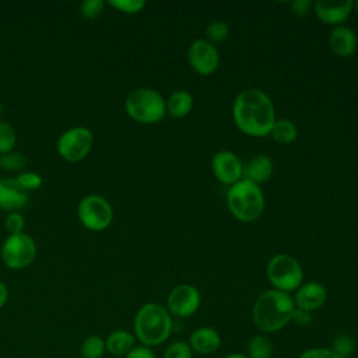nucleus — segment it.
I'll use <instances>...</instances> for the list:
<instances>
[{
  "mask_svg": "<svg viewBox=\"0 0 358 358\" xmlns=\"http://www.w3.org/2000/svg\"><path fill=\"white\" fill-rule=\"evenodd\" d=\"M232 116L236 127L253 137L268 136L275 122V109L270 96L259 88H246L234 101Z\"/></svg>",
  "mask_w": 358,
  "mask_h": 358,
  "instance_id": "nucleus-1",
  "label": "nucleus"
},
{
  "mask_svg": "<svg viewBox=\"0 0 358 358\" xmlns=\"http://www.w3.org/2000/svg\"><path fill=\"white\" fill-rule=\"evenodd\" d=\"M294 310L295 303L291 294L271 288L256 298L252 317L255 326L262 333L268 334L284 329L292 320Z\"/></svg>",
  "mask_w": 358,
  "mask_h": 358,
  "instance_id": "nucleus-2",
  "label": "nucleus"
},
{
  "mask_svg": "<svg viewBox=\"0 0 358 358\" xmlns=\"http://www.w3.org/2000/svg\"><path fill=\"white\" fill-rule=\"evenodd\" d=\"M173 319L166 306L158 302H147L134 315L133 334L145 347L164 344L172 334Z\"/></svg>",
  "mask_w": 358,
  "mask_h": 358,
  "instance_id": "nucleus-3",
  "label": "nucleus"
},
{
  "mask_svg": "<svg viewBox=\"0 0 358 358\" xmlns=\"http://www.w3.org/2000/svg\"><path fill=\"white\" fill-rule=\"evenodd\" d=\"M229 213L242 222L257 220L264 211V194L259 185L241 179L232 185L227 193Z\"/></svg>",
  "mask_w": 358,
  "mask_h": 358,
  "instance_id": "nucleus-4",
  "label": "nucleus"
},
{
  "mask_svg": "<svg viewBox=\"0 0 358 358\" xmlns=\"http://www.w3.org/2000/svg\"><path fill=\"white\" fill-rule=\"evenodd\" d=\"M124 108L131 119L144 124L158 123L166 113L165 99L152 88L131 91L124 101Z\"/></svg>",
  "mask_w": 358,
  "mask_h": 358,
  "instance_id": "nucleus-5",
  "label": "nucleus"
},
{
  "mask_svg": "<svg viewBox=\"0 0 358 358\" xmlns=\"http://www.w3.org/2000/svg\"><path fill=\"white\" fill-rule=\"evenodd\" d=\"M266 273L274 289L288 294L296 291L303 280V270L299 262L285 253L273 256L267 263Z\"/></svg>",
  "mask_w": 358,
  "mask_h": 358,
  "instance_id": "nucleus-6",
  "label": "nucleus"
},
{
  "mask_svg": "<svg viewBox=\"0 0 358 358\" xmlns=\"http://www.w3.org/2000/svg\"><path fill=\"white\" fill-rule=\"evenodd\" d=\"M0 253L4 264L8 268L21 270L34 262L36 256V243L24 232L13 234L8 235L3 242Z\"/></svg>",
  "mask_w": 358,
  "mask_h": 358,
  "instance_id": "nucleus-7",
  "label": "nucleus"
},
{
  "mask_svg": "<svg viewBox=\"0 0 358 358\" xmlns=\"http://www.w3.org/2000/svg\"><path fill=\"white\" fill-rule=\"evenodd\" d=\"M78 220L91 231L106 229L113 220V210L109 201L99 194L85 196L77 207Z\"/></svg>",
  "mask_w": 358,
  "mask_h": 358,
  "instance_id": "nucleus-8",
  "label": "nucleus"
},
{
  "mask_svg": "<svg viewBox=\"0 0 358 358\" xmlns=\"http://www.w3.org/2000/svg\"><path fill=\"white\" fill-rule=\"evenodd\" d=\"M92 144V131L87 127L76 126L60 134L57 140V151L66 161L78 162L90 154Z\"/></svg>",
  "mask_w": 358,
  "mask_h": 358,
  "instance_id": "nucleus-9",
  "label": "nucleus"
},
{
  "mask_svg": "<svg viewBox=\"0 0 358 358\" xmlns=\"http://www.w3.org/2000/svg\"><path fill=\"white\" fill-rule=\"evenodd\" d=\"M201 302L199 289L192 284L176 285L166 298V309L172 317H189L197 312Z\"/></svg>",
  "mask_w": 358,
  "mask_h": 358,
  "instance_id": "nucleus-10",
  "label": "nucleus"
},
{
  "mask_svg": "<svg viewBox=\"0 0 358 358\" xmlns=\"http://www.w3.org/2000/svg\"><path fill=\"white\" fill-rule=\"evenodd\" d=\"M187 59L196 73L208 76L217 70L220 53L217 46L207 39H196L189 46Z\"/></svg>",
  "mask_w": 358,
  "mask_h": 358,
  "instance_id": "nucleus-11",
  "label": "nucleus"
},
{
  "mask_svg": "<svg viewBox=\"0 0 358 358\" xmlns=\"http://www.w3.org/2000/svg\"><path fill=\"white\" fill-rule=\"evenodd\" d=\"M211 168L214 176L224 185H235L241 180L243 173V166L241 159L232 151L222 150L214 154L211 161Z\"/></svg>",
  "mask_w": 358,
  "mask_h": 358,
  "instance_id": "nucleus-12",
  "label": "nucleus"
},
{
  "mask_svg": "<svg viewBox=\"0 0 358 358\" xmlns=\"http://www.w3.org/2000/svg\"><path fill=\"white\" fill-rule=\"evenodd\" d=\"M295 308L303 309L306 312H313L320 309L327 301V289L323 284L317 281H308L301 284L292 296Z\"/></svg>",
  "mask_w": 358,
  "mask_h": 358,
  "instance_id": "nucleus-13",
  "label": "nucleus"
},
{
  "mask_svg": "<svg viewBox=\"0 0 358 358\" xmlns=\"http://www.w3.org/2000/svg\"><path fill=\"white\" fill-rule=\"evenodd\" d=\"M354 8V3L351 0L344 1H336V0H320L313 3V11L316 17L330 25H341L344 22L351 11Z\"/></svg>",
  "mask_w": 358,
  "mask_h": 358,
  "instance_id": "nucleus-14",
  "label": "nucleus"
},
{
  "mask_svg": "<svg viewBox=\"0 0 358 358\" xmlns=\"http://www.w3.org/2000/svg\"><path fill=\"white\" fill-rule=\"evenodd\" d=\"M29 194L22 189L15 178L0 179V207L10 213L18 211L28 204Z\"/></svg>",
  "mask_w": 358,
  "mask_h": 358,
  "instance_id": "nucleus-15",
  "label": "nucleus"
},
{
  "mask_svg": "<svg viewBox=\"0 0 358 358\" xmlns=\"http://www.w3.org/2000/svg\"><path fill=\"white\" fill-rule=\"evenodd\" d=\"M187 344L190 345L193 354L196 352L199 355H210L221 347V336L217 329L201 326L189 334Z\"/></svg>",
  "mask_w": 358,
  "mask_h": 358,
  "instance_id": "nucleus-16",
  "label": "nucleus"
},
{
  "mask_svg": "<svg viewBox=\"0 0 358 358\" xmlns=\"http://www.w3.org/2000/svg\"><path fill=\"white\" fill-rule=\"evenodd\" d=\"M330 49L340 57L351 56L358 46V38L354 29L345 25H337L329 35Z\"/></svg>",
  "mask_w": 358,
  "mask_h": 358,
  "instance_id": "nucleus-17",
  "label": "nucleus"
},
{
  "mask_svg": "<svg viewBox=\"0 0 358 358\" xmlns=\"http://www.w3.org/2000/svg\"><path fill=\"white\" fill-rule=\"evenodd\" d=\"M136 343H137V340H136L134 334L124 329L113 330L105 338L106 352H109L113 357H119V358H123L124 355H127L137 345Z\"/></svg>",
  "mask_w": 358,
  "mask_h": 358,
  "instance_id": "nucleus-18",
  "label": "nucleus"
},
{
  "mask_svg": "<svg viewBox=\"0 0 358 358\" xmlns=\"http://www.w3.org/2000/svg\"><path fill=\"white\" fill-rule=\"evenodd\" d=\"M273 172H274V164L271 158L264 154H259L253 159H250L249 164L246 165L245 179L260 186L262 183H266L271 178Z\"/></svg>",
  "mask_w": 358,
  "mask_h": 358,
  "instance_id": "nucleus-19",
  "label": "nucleus"
},
{
  "mask_svg": "<svg viewBox=\"0 0 358 358\" xmlns=\"http://www.w3.org/2000/svg\"><path fill=\"white\" fill-rule=\"evenodd\" d=\"M165 103H166V112L172 117H185L186 115L190 113L193 108V96L190 92L185 90H178L169 95Z\"/></svg>",
  "mask_w": 358,
  "mask_h": 358,
  "instance_id": "nucleus-20",
  "label": "nucleus"
},
{
  "mask_svg": "<svg viewBox=\"0 0 358 358\" xmlns=\"http://www.w3.org/2000/svg\"><path fill=\"white\" fill-rule=\"evenodd\" d=\"M273 343L264 333H259L250 337L246 345V355L249 358H273Z\"/></svg>",
  "mask_w": 358,
  "mask_h": 358,
  "instance_id": "nucleus-21",
  "label": "nucleus"
},
{
  "mask_svg": "<svg viewBox=\"0 0 358 358\" xmlns=\"http://www.w3.org/2000/svg\"><path fill=\"white\" fill-rule=\"evenodd\" d=\"M270 136L274 141L280 144H291L298 136V129L295 123L289 119H275Z\"/></svg>",
  "mask_w": 358,
  "mask_h": 358,
  "instance_id": "nucleus-22",
  "label": "nucleus"
},
{
  "mask_svg": "<svg viewBox=\"0 0 358 358\" xmlns=\"http://www.w3.org/2000/svg\"><path fill=\"white\" fill-rule=\"evenodd\" d=\"M105 352V338L99 334H91L85 337L80 345V358H103Z\"/></svg>",
  "mask_w": 358,
  "mask_h": 358,
  "instance_id": "nucleus-23",
  "label": "nucleus"
},
{
  "mask_svg": "<svg viewBox=\"0 0 358 358\" xmlns=\"http://www.w3.org/2000/svg\"><path fill=\"white\" fill-rule=\"evenodd\" d=\"M330 350L337 358H350L355 350V340L348 333H338L333 338Z\"/></svg>",
  "mask_w": 358,
  "mask_h": 358,
  "instance_id": "nucleus-24",
  "label": "nucleus"
},
{
  "mask_svg": "<svg viewBox=\"0 0 358 358\" xmlns=\"http://www.w3.org/2000/svg\"><path fill=\"white\" fill-rule=\"evenodd\" d=\"M27 157L18 151H10L0 155V168L10 172H20L27 166Z\"/></svg>",
  "mask_w": 358,
  "mask_h": 358,
  "instance_id": "nucleus-25",
  "label": "nucleus"
},
{
  "mask_svg": "<svg viewBox=\"0 0 358 358\" xmlns=\"http://www.w3.org/2000/svg\"><path fill=\"white\" fill-rule=\"evenodd\" d=\"M228 36H229V27L222 20H214L206 28V39L213 45L225 41Z\"/></svg>",
  "mask_w": 358,
  "mask_h": 358,
  "instance_id": "nucleus-26",
  "label": "nucleus"
},
{
  "mask_svg": "<svg viewBox=\"0 0 358 358\" xmlns=\"http://www.w3.org/2000/svg\"><path fill=\"white\" fill-rule=\"evenodd\" d=\"M17 141L14 127L7 122H0V155L13 151Z\"/></svg>",
  "mask_w": 358,
  "mask_h": 358,
  "instance_id": "nucleus-27",
  "label": "nucleus"
},
{
  "mask_svg": "<svg viewBox=\"0 0 358 358\" xmlns=\"http://www.w3.org/2000/svg\"><path fill=\"white\" fill-rule=\"evenodd\" d=\"M162 358H193V351L186 341L176 340L166 345Z\"/></svg>",
  "mask_w": 358,
  "mask_h": 358,
  "instance_id": "nucleus-28",
  "label": "nucleus"
},
{
  "mask_svg": "<svg viewBox=\"0 0 358 358\" xmlns=\"http://www.w3.org/2000/svg\"><path fill=\"white\" fill-rule=\"evenodd\" d=\"M15 180L18 182V185L25 189L27 192L31 190H36L41 187L42 185V178L41 175H38L36 172H21L15 176Z\"/></svg>",
  "mask_w": 358,
  "mask_h": 358,
  "instance_id": "nucleus-29",
  "label": "nucleus"
},
{
  "mask_svg": "<svg viewBox=\"0 0 358 358\" xmlns=\"http://www.w3.org/2000/svg\"><path fill=\"white\" fill-rule=\"evenodd\" d=\"M109 4L124 14H136L145 6L144 0H109Z\"/></svg>",
  "mask_w": 358,
  "mask_h": 358,
  "instance_id": "nucleus-30",
  "label": "nucleus"
},
{
  "mask_svg": "<svg viewBox=\"0 0 358 358\" xmlns=\"http://www.w3.org/2000/svg\"><path fill=\"white\" fill-rule=\"evenodd\" d=\"M103 1L102 0H84L80 4V13L87 20L96 18L102 10H103Z\"/></svg>",
  "mask_w": 358,
  "mask_h": 358,
  "instance_id": "nucleus-31",
  "label": "nucleus"
},
{
  "mask_svg": "<svg viewBox=\"0 0 358 358\" xmlns=\"http://www.w3.org/2000/svg\"><path fill=\"white\" fill-rule=\"evenodd\" d=\"M24 227H25V220H24L22 214H20L18 211H13V213L7 214L6 229L10 232V235L24 232Z\"/></svg>",
  "mask_w": 358,
  "mask_h": 358,
  "instance_id": "nucleus-32",
  "label": "nucleus"
},
{
  "mask_svg": "<svg viewBox=\"0 0 358 358\" xmlns=\"http://www.w3.org/2000/svg\"><path fill=\"white\" fill-rule=\"evenodd\" d=\"M298 358H337L327 347H312L299 354Z\"/></svg>",
  "mask_w": 358,
  "mask_h": 358,
  "instance_id": "nucleus-33",
  "label": "nucleus"
},
{
  "mask_svg": "<svg viewBox=\"0 0 358 358\" xmlns=\"http://www.w3.org/2000/svg\"><path fill=\"white\" fill-rule=\"evenodd\" d=\"M291 10L294 14L303 17L309 14L310 10H313V1L310 0H294L291 1Z\"/></svg>",
  "mask_w": 358,
  "mask_h": 358,
  "instance_id": "nucleus-34",
  "label": "nucleus"
},
{
  "mask_svg": "<svg viewBox=\"0 0 358 358\" xmlns=\"http://www.w3.org/2000/svg\"><path fill=\"white\" fill-rule=\"evenodd\" d=\"M123 358H157V355L152 351V348L138 344L127 355H124Z\"/></svg>",
  "mask_w": 358,
  "mask_h": 358,
  "instance_id": "nucleus-35",
  "label": "nucleus"
},
{
  "mask_svg": "<svg viewBox=\"0 0 358 358\" xmlns=\"http://www.w3.org/2000/svg\"><path fill=\"white\" fill-rule=\"evenodd\" d=\"M291 322H294V323H296V324H299V326H308V324L312 323V313H310V312H306V310H303V309L295 308Z\"/></svg>",
  "mask_w": 358,
  "mask_h": 358,
  "instance_id": "nucleus-36",
  "label": "nucleus"
},
{
  "mask_svg": "<svg viewBox=\"0 0 358 358\" xmlns=\"http://www.w3.org/2000/svg\"><path fill=\"white\" fill-rule=\"evenodd\" d=\"M7 299H8V288L3 281H0V308L6 305Z\"/></svg>",
  "mask_w": 358,
  "mask_h": 358,
  "instance_id": "nucleus-37",
  "label": "nucleus"
},
{
  "mask_svg": "<svg viewBox=\"0 0 358 358\" xmlns=\"http://www.w3.org/2000/svg\"><path fill=\"white\" fill-rule=\"evenodd\" d=\"M222 358H249V357L246 354H241V352H231V354L224 355Z\"/></svg>",
  "mask_w": 358,
  "mask_h": 358,
  "instance_id": "nucleus-38",
  "label": "nucleus"
},
{
  "mask_svg": "<svg viewBox=\"0 0 358 358\" xmlns=\"http://www.w3.org/2000/svg\"><path fill=\"white\" fill-rule=\"evenodd\" d=\"M354 8L358 11V1H355V3H354Z\"/></svg>",
  "mask_w": 358,
  "mask_h": 358,
  "instance_id": "nucleus-39",
  "label": "nucleus"
}]
</instances>
